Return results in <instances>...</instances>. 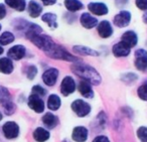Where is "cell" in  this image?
Listing matches in <instances>:
<instances>
[{
    "label": "cell",
    "mask_w": 147,
    "mask_h": 142,
    "mask_svg": "<svg viewBox=\"0 0 147 142\" xmlns=\"http://www.w3.org/2000/svg\"><path fill=\"white\" fill-rule=\"evenodd\" d=\"M41 31L42 29L39 25L30 23L25 30V35L33 45L43 51V53L51 59L74 62V63H77L79 61L78 57L71 55L65 47L57 45L49 35L41 34Z\"/></svg>",
    "instance_id": "1"
},
{
    "label": "cell",
    "mask_w": 147,
    "mask_h": 142,
    "mask_svg": "<svg viewBox=\"0 0 147 142\" xmlns=\"http://www.w3.org/2000/svg\"><path fill=\"white\" fill-rule=\"evenodd\" d=\"M74 74H76L80 78H82L83 81H86L90 83L91 85H99L102 81L100 74L96 71L93 67L83 63H75L71 67Z\"/></svg>",
    "instance_id": "2"
},
{
    "label": "cell",
    "mask_w": 147,
    "mask_h": 142,
    "mask_svg": "<svg viewBox=\"0 0 147 142\" xmlns=\"http://www.w3.org/2000/svg\"><path fill=\"white\" fill-rule=\"evenodd\" d=\"M71 108L75 113L77 114V116L79 117H86L90 114L91 112V106L89 103L85 102L84 100H75L71 103Z\"/></svg>",
    "instance_id": "3"
},
{
    "label": "cell",
    "mask_w": 147,
    "mask_h": 142,
    "mask_svg": "<svg viewBox=\"0 0 147 142\" xmlns=\"http://www.w3.org/2000/svg\"><path fill=\"white\" fill-rule=\"evenodd\" d=\"M135 67L141 72L147 71V51L139 49L135 51Z\"/></svg>",
    "instance_id": "4"
},
{
    "label": "cell",
    "mask_w": 147,
    "mask_h": 142,
    "mask_svg": "<svg viewBox=\"0 0 147 142\" xmlns=\"http://www.w3.org/2000/svg\"><path fill=\"white\" fill-rule=\"evenodd\" d=\"M76 91V82L71 76H67L63 79L61 84V93L63 96H69Z\"/></svg>",
    "instance_id": "5"
},
{
    "label": "cell",
    "mask_w": 147,
    "mask_h": 142,
    "mask_svg": "<svg viewBox=\"0 0 147 142\" xmlns=\"http://www.w3.org/2000/svg\"><path fill=\"white\" fill-rule=\"evenodd\" d=\"M3 134L6 138L8 139H14L18 136L19 134V127L15 122L9 121L3 125L2 127Z\"/></svg>",
    "instance_id": "6"
},
{
    "label": "cell",
    "mask_w": 147,
    "mask_h": 142,
    "mask_svg": "<svg viewBox=\"0 0 147 142\" xmlns=\"http://www.w3.org/2000/svg\"><path fill=\"white\" fill-rule=\"evenodd\" d=\"M59 70L55 68H51L47 69L45 73L42 74V81L49 87H53L57 83V77H59Z\"/></svg>",
    "instance_id": "7"
},
{
    "label": "cell",
    "mask_w": 147,
    "mask_h": 142,
    "mask_svg": "<svg viewBox=\"0 0 147 142\" xmlns=\"http://www.w3.org/2000/svg\"><path fill=\"white\" fill-rule=\"evenodd\" d=\"M27 104H28L29 108L34 112H36V113H42L45 111V102L40 97H38L36 95L31 94L28 98Z\"/></svg>",
    "instance_id": "8"
},
{
    "label": "cell",
    "mask_w": 147,
    "mask_h": 142,
    "mask_svg": "<svg viewBox=\"0 0 147 142\" xmlns=\"http://www.w3.org/2000/svg\"><path fill=\"white\" fill-rule=\"evenodd\" d=\"M114 24L117 27H126L131 21V13L127 10H122L114 17Z\"/></svg>",
    "instance_id": "9"
},
{
    "label": "cell",
    "mask_w": 147,
    "mask_h": 142,
    "mask_svg": "<svg viewBox=\"0 0 147 142\" xmlns=\"http://www.w3.org/2000/svg\"><path fill=\"white\" fill-rule=\"evenodd\" d=\"M89 11L93 13L95 15H99V16H102V15H106L109 12V9L107 7V5L103 2H91L88 5Z\"/></svg>",
    "instance_id": "10"
},
{
    "label": "cell",
    "mask_w": 147,
    "mask_h": 142,
    "mask_svg": "<svg viewBox=\"0 0 147 142\" xmlns=\"http://www.w3.org/2000/svg\"><path fill=\"white\" fill-rule=\"evenodd\" d=\"M121 41H122L124 45H126L129 49H131V47H136L137 43H138V37H137L135 31L128 30L122 34Z\"/></svg>",
    "instance_id": "11"
},
{
    "label": "cell",
    "mask_w": 147,
    "mask_h": 142,
    "mask_svg": "<svg viewBox=\"0 0 147 142\" xmlns=\"http://www.w3.org/2000/svg\"><path fill=\"white\" fill-rule=\"evenodd\" d=\"M71 138L76 142H85L88 139V129L84 126H77L71 132Z\"/></svg>",
    "instance_id": "12"
},
{
    "label": "cell",
    "mask_w": 147,
    "mask_h": 142,
    "mask_svg": "<svg viewBox=\"0 0 147 142\" xmlns=\"http://www.w3.org/2000/svg\"><path fill=\"white\" fill-rule=\"evenodd\" d=\"M98 33L102 39H108L113 34V28L111 23L108 20H103L100 23H98L97 27Z\"/></svg>",
    "instance_id": "13"
},
{
    "label": "cell",
    "mask_w": 147,
    "mask_h": 142,
    "mask_svg": "<svg viewBox=\"0 0 147 142\" xmlns=\"http://www.w3.org/2000/svg\"><path fill=\"white\" fill-rule=\"evenodd\" d=\"M80 22L82 24V26H84L87 29H91L94 28L95 26L98 25V19L96 17L92 16L90 13L88 12H84L80 17Z\"/></svg>",
    "instance_id": "14"
},
{
    "label": "cell",
    "mask_w": 147,
    "mask_h": 142,
    "mask_svg": "<svg viewBox=\"0 0 147 142\" xmlns=\"http://www.w3.org/2000/svg\"><path fill=\"white\" fill-rule=\"evenodd\" d=\"M25 53H26L25 47H23V45H17L12 47L9 49L8 53H7V55H8V57L14 60V61H19V60H21L22 57H24Z\"/></svg>",
    "instance_id": "15"
},
{
    "label": "cell",
    "mask_w": 147,
    "mask_h": 142,
    "mask_svg": "<svg viewBox=\"0 0 147 142\" xmlns=\"http://www.w3.org/2000/svg\"><path fill=\"white\" fill-rule=\"evenodd\" d=\"M130 49L126 45L120 41V43H116V45H113L112 47V53L115 57H127V55H130Z\"/></svg>",
    "instance_id": "16"
},
{
    "label": "cell",
    "mask_w": 147,
    "mask_h": 142,
    "mask_svg": "<svg viewBox=\"0 0 147 142\" xmlns=\"http://www.w3.org/2000/svg\"><path fill=\"white\" fill-rule=\"evenodd\" d=\"M73 51L76 53L81 55H90V57H98L100 53L93 49H90L88 47H84V45H75L73 47Z\"/></svg>",
    "instance_id": "17"
},
{
    "label": "cell",
    "mask_w": 147,
    "mask_h": 142,
    "mask_svg": "<svg viewBox=\"0 0 147 142\" xmlns=\"http://www.w3.org/2000/svg\"><path fill=\"white\" fill-rule=\"evenodd\" d=\"M79 92L81 95L85 98H93L94 97V91L92 89V85L86 81H82L79 84Z\"/></svg>",
    "instance_id": "18"
},
{
    "label": "cell",
    "mask_w": 147,
    "mask_h": 142,
    "mask_svg": "<svg viewBox=\"0 0 147 142\" xmlns=\"http://www.w3.org/2000/svg\"><path fill=\"white\" fill-rule=\"evenodd\" d=\"M42 123L45 124V127L49 128V129H53L55 126L59 124V118L53 113H45L42 117Z\"/></svg>",
    "instance_id": "19"
},
{
    "label": "cell",
    "mask_w": 147,
    "mask_h": 142,
    "mask_svg": "<svg viewBox=\"0 0 147 142\" xmlns=\"http://www.w3.org/2000/svg\"><path fill=\"white\" fill-rule=\"evenodd\" d=\"M27 10H28V14L30 15L31 17L35 18V17H38L39 15L41 14V12H42V6L39 5L34 0H31L28 3Z\"/></svg>",
    "instance_id": "20"
},
{
    "label": "cell",
    "mask_w": 147,
    "mask_h": 142,
    "mask_svg": "<svg viewBox=\"0 0 147 142\" xmlns=\"http://www.w3.org/2000/svg\"><path fill=\"white\" fill-rule=\"evenodd\" d=\"M13 72V64L8 57L0 59V73L9 75Z\"/></svg>",
    "instance_id": "21"
},
{
    "label": "cell",
    "mask_w": 147,
    "mask_h": 142,
    "mask_svg": "<svg viewBox=\"0 0 147 142\" xmlns=\"http://www.w3.org/2000/svg\"><path fill=\"white\" fill-rule=\"evenodd\" d=\"M65 7L69 12H76L84 8V4L80 0H65Z\"/></svg>",
    "instance_id": "22"
},
{
    "label": "cell",
    "mask_w": 147,
    "mask_h": 142,
    "mask_svg": "<svg viewBox=\"0 0 147 142\" xmlns=\"http://www.w3.org/2000/svg\"><path fill=\"white\" fill-rule=\"evenodd\" d=\"M49 132L42 127H38L33 132V138L37 142H45L49 138Z\"/></svg>",
    "instance_id": "23"
},
{
    "label": "cell",
    "mask_w": 147,
    "mask_h": 142,
    "mask_svg": "<svg viewBox=\"0 0 147 142\" xmlns=\"http://www.w3.org/2000/svg\"><path fill=\"white\" fill-rule=\"evenodd\" d=\"M57 14H55V13H51V12L45 13V14L41 16V20H42L43 22L47 23V25L53 29H55L57 27Z\"/></svg>",
    "instance_id": "24"
},
{
    "label": "cell",
    "mask_w": 147,
    "mask_h": 142,
    "mask_svg": "<svg viewBox=\"0 0 147 142\" xmlns=\"http://www.w3.org/2000/svg\"><path fill=\"white\" fill-rule=\"evenodd\" d=\"M61 105V98L57 95H55V94H51L49 97V99H47V107L51 111H57V109H59Z\"/></svg>",
    "instance_id": "25"
},
{
    "label": "cell",
    "mask_w": 147,
    "mask_h": 142,
    "mask_svg": "<svg viewBox=\"0 0 147 142\" xmlns=\"http://www.w3.org/2000/svg\"><path fill=\"white\" fill-rule=\"evenodd\" d=\"M5 3L17 11H23L26 7L25 0H5Z\"/></svg>",
    "instance_id": "26"
},
{
    "label": "cell",
    "mask_w": 147,
    "mask_h": 142,
    "mask_svg": "<svg viewBox=\"0 0 147 142\" xmlns=\"http://www.w3.org/2000/svg\"><path fill=\"white\" fill-rule=\"evenodd\" d=\"M10 101H11V97L9 91L5 87L0 86V104L2 106H4L5 104H7Z\"/></svg>",
    "instance_id": "27"
},
{
    "label": "cell",
    "mask_w": 147,
    "mask_h": 142,
    "mask_svg": "<svg viewBox=\"0 0 147 142\" xmlns=\"http://www.w3.org/2000/svg\"><path fill=\"white\" fill-rule=\"evenodd\" d=\"M13 41H14V35L9 31H5L0 35V45H7L9 43H13Z\"/></svg>",
    "instance_id": "28"
},
{
    "label": "cell",
    "mask_w": 147,
    "mask_h": 142,
    "mask_svg": "<svg viewBox=\"0 0 147 142\" xmlns=\"http://www.w3.org/2000/svg\"><path fill=\"white\" fill-rule=\"evenodd\" d=\"M137 95L143 101H147V82H144L137 90Z\"/></svg>",
    "instance_id": "29"
},
{
    "label": "cell",
    "mask_w": 147,
    "mask_h": 142,
    "mask_svg": "<svg viewBox=\"0 0 147 142\" xmlns=\"http://www.w3.org/2000/svg\"><path fill=\"white\" fill-rule=\"evenodd\" d=\"M121 79H122V81L125 82V83L132 84L137 81L138 76L134 73H126V74H124V75H122V78H121Z\"/></svg>",
    "instance_id": "30"
},
{
    "label": "cell",
    "mask_w": 147,
    "mask_h": 142,
    "mask_svg": "<svg viewBox=\"0 0 147 142\" xmlns=\"http://www.w3.org/2000/svg\"><path fill=\"white\" fill-rule=\"evenodd\" d=\"M137 137L141 142H147V127L141 126L137 130Z\"/></svg>",
    "instance_id": "31"
},
{
    "label": "cell",
    "mask_w": 147,
    "mask_h": 142,
    "mask_svg": "<svg viewBox=\"0 0 147 142\" xmlns=\"http://www.w3.org/2000/svg\"><path fill=\"white\" fill-rule=\"evenodd\" d=\"M32 95H36L38 97H45L47 95V90L43 89L41 86L36 85V86H33L32 87Z\"/></svg>",
    "instance_id": "32"
},
{
    "label": "cell",
    "mask_w": 147,
    "mask_h": 142,
    "mask_svg": "<svg viewBox=\"0 0 147 142\" xmlns=\"http://www.w3.org/2000/svg\"><path fill=\"white\" fill-rule=\"evenodd\" d=\"M37 75V68L35 66H29L26 70V77L29 80H33Z\"/></svg>",
    "instance_id": "33"
},
{
    "label": "cell",
    "mask_w": 147,
    "mask_h": 142,
    "mask_svg": "<svg viewBox=\"0 0 147 142\" xmlns=\"http://www.w3.org/2000/svg\"><path fill=\"white\" fill-rule=\"evenodd\" d=\"M3 108H4V111L7 115H12L15 111V105L11 101L8 102L7 104H5V105L3 106Z\"/></svg>",
    "instance_id": "34"
},
{
    "label": "cell",
    "mask_w": 147,
    "mask_h": 142,
    "mask_svg": "<svg viewBox=\"0 0 147 142\" xmlns=\"http://www.w3.org/2000/svg\"><path fill=\"white\" fill-rule=\"evenodd\" d=\"M135 3L140 10H147V0H135Z\"/></svg>",
    "instance_id": "35"
},
{
    "label": "cell",
    "mask_w": 147,
    "mask_h": 142,
    "mask_svg": "<svg viewBox=\"0 0 147 142\" xmlns=\"http://www.w3.org/2000/svg\"><path fill=\"white\" fill-rule=\"evenodd\" d=\"M106 119H107V117H106V115H105L104 112H102V113L99 114V115H98V123H99V125L103 127V126L105 125V123H106Z\"/></svg>",
    "instance_id": "36"
},
{
    "label": "cell",
    "mask_w": 147,
    "mask_h": 142,
    "mask_svg": "<svg viewBox=\"0 0 147 142\" xmlns=\"http://www.w3.org/2000/svg\"><path fill=\"white\" fill-rule=\"evenodd\" d=\"M93 142H110V140H109V138L106 137V136L100 135V136H97V137L93 140Z\"/></svg>",
    "instance_id": "37"
},
{
    "label": "cell",
    "mask_w": 147,
    "mask_h": 142,
    "mask_svg": "<svg viewBox=\"0 0 147 142\" xmlns=\"http://www.w3.org/2000/svg\"><path fill=\"white\" fill-rule=\"evenodd\" d=\"M6 15V8L3 4H0V19H3Z\"/></svg>",
    "instance_id": "38"
},
{
    "label": "cell",
    "mask_w": 147,
    "mask_h": 142,
    "mask_svg": "<svg viewBox=\"0 0 147 142\" xmlns=\"http://www.w3.org/2000/svg\"><path fill=\"white\" fill-rule=\"evenodd\" d=\"M128 3V0H115V4L118 7H122Z\"/></svg>",
    "instance_id": "39"
},
{
    "label": "cell",
    "mask_w": 147,
    "mask_h": 142,
    "mask_svg": "<svg viewBox=\"0 0 147 142\" xmlns=\"http://www.w3.org/2000/svg\"><path fill=\"white\" fill-rule=\"evenodd\" d=\"M40 1L43 3V5H47V6L53 5V4H55V2H57V0H40Z\"/></svg>",
    "instance_id": "40"
},
{
    "label": "cell",
    "mask_w": 147,
    "mask_h": 142,
    "mask_svg": "<svg viewBox=\"0 0 147 142\" xmlns=\"http://www.w3.org/2000/svg\"><path fill=\"white\" fill-rule=\"evenodd\" d=\"M143 21H144L145 23H147V12H145L144 15H143Z\"/></svg>",
    "instance_id": "41"
},
{
    "label": "cell",
    "mask_w": 147,
    "mask_h": 142,
    "mask_svg": "<svg viewBox=\"0 0 147 142\" xmlns=\"http://www.w3.org/2000/svg\"><path fill=\"white\" fill-rule=\"evenodd\" d=\"M2 53H3V49L0 47V55H2Z\"/></svg>",
    "instance_id": "42"
},
{
    "label": "cell",
    "mask_w": 147,
    "mask_h": 142,
    "mask_svg": "<svg viewBox=\"0 0 147 142\" xmlns=\"http://www.w3.org/2000/svg\"><path fill=\"white\" fill-rule=\"evenodd\" d=\"M63 142H71V141H69V140H67V139H65Z\"/></svg>",
    "instance_id": "43"
},
{
    "label": "cell",
    "mask_w": 147,
    "mask_h": 142,
    "mask_svg": "<svg viewBox=\"0 0 147 142\" xmlns=\"http://www.w3.org/2000/svg\"><path fill=\"white\" fill-rule=\"evenodd\" d=\"M1 120H2V114L0 113V121H1Z\"/></svg>",
    "instance_id": "44"
},
{
    "label": "cell",
    "mask_w": 147,
    "mask_h": 142,
    "mask_svg": "<svg viewBox=\"0 0 147 142\" xmlns=\"http://www.w3.org/2000/svg\"><path fill=\"white\" fill-rule=\"evenodd\" d=\"M0 29H1V25H0Z\"/></svg>",
    "instance_id": "45"
}]
</instances>
